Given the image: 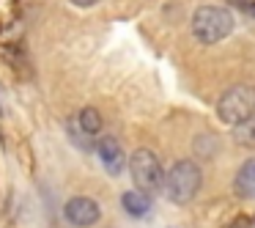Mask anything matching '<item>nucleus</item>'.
I'll return each mask as SVG.
<instances>
[{"instance_id": "7", "label": "nucleus", "mask_w": 255, "mask_h": 228, "mask_svg": "<svg viewBox=\"0 0 255 228\" xmlns=\"http://www.w3.org/2000/svg\"><path fill=\"white\" fill-rule=\"evenodd\" d=\"M233 190H236L239 198H255V160H247L236 171Z\"/></svg>"}, {"instance_id": "1", "label": "nucleus", "mask_w": 255, "mask_h": 228, "mask_svg": "<svg viewBox=\"0 0 255 228\" xmlns=\"http://www.w3.org/2000/svg\"><path fill=\"white\" fill-rule=\"evenodd\" d=\"M233 33V14L222 6H200L192 14V36L200 44H217Z\"/></svg>"}, {"instance_id": "4", "label": "nucleus", "mask_w": 255, "mask_h": 228, "mask_svg": "<svg viewBox=\"0 0 255 228\" xmlns=\"http://www.w3.org/2000/svg\"><path fill=\"white\" fill-rule=\"evenodd\" d=\"M217 116L225 124H239L255 116V88L253 85H233L217 102Z\"/></svg>"}, {"instance_id": "5", "label": "nucleus", "mask_w": 255, "mask_h": 228, "mask_svg": "<svg viewBox=\"0 0 255 228\" xmlns=\"http://www.w3.org/2000/svg\"><path fill=\"white\" fill-rule=\"evenodd\" d=\"M63 217L77 228H88V226H94V223H99L102 209L94 198H88V195H74V198H69L66 206H63Z\"/></svg>"}, {"instance_id": "3", "label": "nucleus", "mask_w": 255, "mask_h": 228, "mask_svg": "<svg viewBox=\"0 0 255 228\" xmlns=\"http://www.w3.org/2000/svg\"><path fill=\"white\" fill-rule=\"evenodd\" d=\"M129 173H132V182L137 190L143 193H159L165 187V171H162L159 157L151 149H137L129 160Z\"/></svg>"}, {"instance_id": "8", "label": "nucleus", "mask_w": 255, "mask_h": 228, "mask_svg": "<svg viewBox=\"0 0 255 228\" xmlns=\"http://www.w3.org/2000/svg\"><path fill=\"white\" fill-rule=\"evenodd\" d=\"M121 206L132 217H145L151 212V195L143 193V190H129V193L121 195Z\"/></svg>"}, {"instance_id": "14", "label": "nucleus", "mask_w": 255, "mask_h": 228, "mask_svg": "<svg viewBox=\"0 0 255 228\" xmlns=\"http://www.w3.org/2000/svg\"><path fill=\"white\" fill-rule=\"evenodd\" d=\"M74 6H80V8H91V6H96L99 0H72Z\"/></svg>"}, {"instance_id": "9", "label": "nucleus", "mask_w": 255, "mask_h": 228, "mask_svg": "<svg viewBox=\"0 0 255 228\" xmlns=\"http://www.w3.org/2000/svg\"><path fill=\"white\" fill-rule=\"evenodd\" d=\"M77 127L83 129L85 135H99L102 127H105V121H102V113L96 110V107H83L77 116Z\"/></svg>"}, {"instance_id": "10", "label": "nucleus", "mask_w": 255, "mask_h": 228, "mask_svg": "<svg viewBox=\"0 0 255 228\" xmlns=\"http://www.w3.org/2000/svg\"><path fill=\"white\" fill-rule=\"evenodd\" d=\"M233 140L244 149H255V116L233 124Z\"/></svg>"}, {"instance_id": "11", "label": "nucleus", "mask_w": 255, "mask_h": 228, "mask_svg": "<svg viewBox=\"0 0 255 228\" xmlns=\"http://www.w3.org/2000/svg\"><path fill=\"white\" fill-rule=\"evenodd\" d=\"M209 140H211V135H198V138H195V151H198V154H203V157H209V154H214L217 149H211L209 146Z\"/></svg>"}, {"instance_id": "12", "label": "nucleus", "mask_w": 255, "mask_h": 228, "mask_svg": "<svg viewBox=\"0 0 255 228\" xmlns=\"http://www.w3.org/2000/svg\"><path fill=\"white\" fill-rule=\"evenodd\" d=\"M225 228H255V223H250L247 217H236V220H233L231 226H225Z\"/></svg>"}, {"instance_id": "2", "label": "nucleus", "mask_w": 255, "mask_h": 228, "mask_svg": "<svg viewBox=\"0 0 255 228\" xmlns=\"http://www.w3.org/2000/svg\"><path fill=\"white\" fill-rule=\"evenodd\" d=\"M200 182H203V176H200L198 162L178 160L176 165L165 173V187L162 190H165V195L173 201V204L181 206V204H189V201L198 195Z\"/></svg>"}, {"instance_id": "13", "label": "nucleus", "mask_w": 255, "mask_h": 228, "mask_svg": "<svg viewBox=\"0 0 255 228\" xmlns=\"http://www.w3.org/2000/svg\"><path fill=\"white\" fill-rule=\"evenodd\" d=\"M236 3H239V6H242L244 11L250 14V17H255V0H236Z\"/></svg>"}, {"instance_id": "6", "label": "nucleus", "mask_w": 255, "mask_h": 228, "mask_svg": "<svg viewBox=\"0 0 255 228\" xmlns=\"http://www.w3.org/2000/svg\"><path fill=\"white\" fill-rule=\"evenodd\" d=\"M96 154H99L102 165H105V171L110 173V176H118V173L124 171L127 157H124V149L116 138H102L99 143H96Z\"/></svg>"}]
</instances>
